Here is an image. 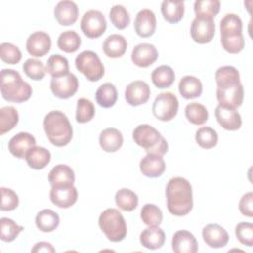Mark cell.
Returning a JSON list of instances; mask_svg holds the SVG:
<instances>
[{
    "label": "cell",
    "instance_id": "e575fe53",
    "mask_svg": "<svg viewBox=\"0 0 253 253\" xmlns=\"http://www.w3.org/2000/svg\"><path fill=\"white\" fill-rule=\"evenodd\" d=\"M81 44V39L75 31H64L57 39V46L66 53L75 52Z\"/></svg>",
    "mask_w": 253,
    "mask_h": 253
},
{
    "label": "cell",
    "instance_id": "7402d4cb",
    "mask_svg": "<svg viewBox=\"0 0 253 253\" xmlns=\"http://www.w3.org/2000/svg\"><path fill=\"white\" fill-rule=\"evenodd\" d=\"M165 162L162 156L146 154L139 162L140 172L149 178L160 177L165 171Z\"/></svg>",
    "mask_w": 253,
    "mask_h": 253
},
{
    "label": "cell",
    "instance_id": "9a60e30c",
    "mask_svg": "<svg viewBox=\"0 0 253 253\" xmlns=\"http://www.w3.org/2000/svg\"><path fill=\"white\" fill-rule=\"evenodd\" d=\"M202 236L206 244L211 248L224 247L229 240L226 230L217 223L207 224L202 230Z\"/></svg>",
    "mask_w": 253,
    "mask_h": 253
},
{
    "label": "cell",
    "instance_id": "d590c367",
    "mask_svg": "<svg viewBox=\"0 0 253 253\" xmlns=\"http://www.w3.org/2000/svg\"><path fill=\"white\" fill-rule=\"evenodd\" d=\"M46 72L52 78H58L69 73V64L66 57L60 54H53L47 59Z\"/></svg>",
    "mask_w": 253,
    "mask_h": 253
},
{
    "label": "cell",
    "instance_id": "30bf717a",
    "mask_svg": "<svg viewBox=\"0 0 253 253\" xmlns=\"http://www.w3.org/2000/svg\"><path fill=\"white\" fill-rule=\"evenodd\" d=\"M243 97L244 90L240 82L216 88V99L219 105L223 107L236 109L241 106Z\"/></svg>",
    "mask_w": 253,
    "mask_h": 253
},
{
    "label": "cell",
    "instance_id": "ffe728a7",
    "mask_svg": "<svg viewBox=\"0 0 253 253\" xmlns=\"http://www.w3.org/2000/svg\"><path fill=\"white\" fill-rule=\"evenodd\" d=\"M217 123L226 130H237L242 125L241 116L236 109H230L218 105L214 111Z\"/></svg>",
    "mask_w": 253,
    "mask_h": 253
},
{
    "label": "cell",
    "instance_id": "f6af8a7d",
    "mask_svg": "<svg viewBox=\"0 0 253 253\" xmlns=\"http://www.w3.org/2000/svg\"><path fill=\"white\" fill-rule=\"evenodd\" d=\"M109 18L112 22V24L119 30L126 29L129 22L130 17L126 9L123 5H114L110 12H109Z\"/></svg>",
    "mask_w": 253,
    "mask_h": 253
},
{
    "label": "cell",
    "instance_id": "8992f818",
    "mask_svg": "<svg viewBox=\"0 0 253 253\" xmlns=\"http://www.w3.org/2000/svg\"><path fill=\"white\" fill-rule=\"evenodd\" d=\"M75 66L79 72L92 82L99 81L105 73L100 57L92 50H84L75 58Z\"/></svg>",
    "mask_w": 253,
    "mask_h": 253
},
{
    "label": "cell",
    "instance_id": "7dc6e473",
    "mask_svg": "<svg viewBox=\"0 0 253 253\" xmlns=\"http://www.w3.org/2000/svg\"><path fill=\"white\" fill-rule=\"evenodd\" d=\"M0 57L7 64H17L22 58V52L15 44L3 42L0 45Z\"/></svg>",
    "mask_w": 253,
    "mask_h": 253
},
{
    "label": "cell",
    "instance_id": "5b68a950",
    "mask_svg": "<svg viewBox=\"0 0 253 253\" xmlns=\"http://www.w3.org/2000/svg\"><path fill=\"white\" fill-rule=\"evenodd\" d=\"M98 222L103 233L112 242H120L126 236V222L117 209L105 210L100 214Z\"/></svg>",
    "mask_w": 253,
    "mask_h": 253
},
{
    "label": "cell",
    "instance_id": "7a4b0ae2",
    "mask_svg": "<svg viewBox=\"0 0 253 253\" xmlns=\"http://www.w3.org/2000/svg\"><path fill=\"white\" fill-rule=\"evenodd\" d=\"M43 128L49 142L55 146H65L72 139V126L66 115L60 111H51L44 117Z\"/></svg>",
    "mask_w": 253,
    "mask_h": 253
},
{
    "label": "cell",
    "instance_id": "d6a6232c",
    "mask_svg": "<svg viewBox=\"0 0 253 253\" xmlns=\"http://www.w3.org/2000/svg\"><path fill=\"white\" fill-rule=\"evenodd\" d=\"M118 99V92L114 84L107 82L102 84L96 91V101L103 108L113 107Z\"/></svg>",
    "mask_w": 253,
    "mask_h": 253
},
{
    "label": "cell",
    "instance_id": "44dd1931",
    "mask_svg": "<svg viewBox=\"0 0 253 253\" xmlns=\"http://www.w3.org/2000/svg\"><path fill=\"white\" fill-rule=\"evenodd\" d=\"M172 249L175 253H196L198 241L190 231L178 230L172 237Z\"/></svg>",
    "mask_w": 253,
    "mask_h": 253
},
{
    "label": "cell",
    "instance_id": "1f68e13d",
    "mask_svg": "<svg viewBox=\"0 0 253 253\" xmlns=\"http://www.w3.org/2000/svg\"><path fill=\"white\" fill-rule=\"evenodd\" d=\"M151 81L159 89L169 88L175 81V72L169 65H160L152 71Z\"/></svg>",
    "mask_w": 253,
    "mask_h": 253
},
{
    "label": "cell",
    "instance_id": "f5cc1de1",
    "mask_svg": "<svg viewBox=\"0 0 253 253\" xmlns=\"http://www.w3.org/2000/svg\"><path fill=\"white\" fill-rule=\"evenodd\" d=\"M32 252H44V253H53L55 252V249L53 248V246L49 243V242H45V241H40V242H37L34 247L32 248L31 250Z\"/></svg>",
    "mask_w": 253,
    "mask_h": 253
},
{
    "label": "cell",
    "instance_id": "836d02e7",
    "mask_svg": "<svg viewBox=\"0 0 253 253\" xmlns=\"http://www.w3.org/2000/svg\"><path fill=\"white\" fill-rule=\"evenodd\" d=\"M116 205L125 211H132L136 209L138 205V197L137 195L127 189V188H122L120 189L115 196Z\"/></svg>",
    "mask_w": 253,
    "mask_h": 253
},
{
    "label": "cell",
    "instance_id": "7bdbcfd3",
    "mask_svg": "<svg viewBox=\"0 0 253 253\" xmlns=\"http://www.w3.org/2000/svg\"><path fill=\"white\" fill-rule=\"evenodd\" d=\"M140 218L148 226H158L162 222L161 210L154 204H145L140 211Z\"/></svg>",
    "mask_w": 253,
    "mask_h": 253
},
{
    "label": "cell",
    "instance_id": "cb8c5ba5",
    "mask_svg": "<svg viewBox=\"0 0 253 253\" xmlns=\"http://www.w3.org/2000/svg\"><path fill=\"white\" fill-rule=\"evenodd\" d=\"M123 142L122 132L115 127L105 128L99 136L100 146L106 152H116L122 147Z\"/></svg>",
    "mask_w": 253,
    "mask_h": 253
},
{
    "label": "cell",
    "instance_id": "74e56055",
    "mask_svg": "<svg viewBox=\"0 0 253 253\" xmlns=\"http://www.w3.org/2000/svg\"><path fill=\"white\" fill-rule=\"evenodd\" d=\"M185 116L193 125H203L208 121L209 113L207 108L197 102L190 103L185 108Z\"/></svg>",
    "mask_w": 253,
    "mask_h": 253
},
{
    "label": "cell",
    "instance_id": "5bb4252c",
    "mask_svg": "<svg viewBox=\"0 0 253 253\" xmlns=\"http://www.w3.org/2000/svg\"><path fill=\"white\" fill-rule=\"evenodd\" d=\"M150 97L149 85L142 80L130 82L125 90V98L127 104L136 107L145 104Z\"/></svg>",
    "mask_w": 253,
    "mask_h": 253
},
{
    "label": "cell",
    "instance_id": "816d5d0a",
    "mask_svg": "<svg viewBox=\"0 0 253 253\" xmlns=\"http://www.w3.org/2000/svg\"><path fill=\"white\" fill-rule=\"evenodd\" d=\"M238 208L240 212L243 215L248 217L253 216V193L252 192H248L241 197Z\"/></svg>",
    "mask_w": 253,
    "mask_h": 253
},
{
    "label": "cell",
    "instance_id": "9c48e42d",
    "mask_svg": "<svg viewBox=\"0 0 253 253\" xmlns=\"http://www.w3.org/2000/svg\"><path fill=\"white\" fill-rule=\"evenodd\" d=\"M215 32V24L212 18L196 16V18L192 21L191 24V37L194 42L205 44L210 42L213 37Z\"/></svg>",
    "mask_w": 253,
    "mask_h": 253
},
{
    "label": "cell",
    "instance_id": "ab89813d",
    "mask_svg": "<svg viewBox=\"0 0 253 253\" xmlns=\"http://www.w3.org/2000/svg\"><path fill=\"white\" fill-rule=\"evenodd\" d=\"M23 230L24 227L11 218L2 217L0 219V238L4 242H12Z\"/></svg>",
    "mask_w": 253,
    "mask_h": 253
},
{
    "label": "cell",
    "instance_id": "603a6c76",
    "mask_svg": "<svg viewBox=\"0 0 253 253\" xmlns=\"http://www.w3.org/2000/svg\"><path fill=\"white\" fill-rule=\"evenodd\" d=\"M127 47V42L124 36L112 34L107 37L103 42L104 53L111 58H118L125 54Z\"/></svg>",
    "mask_w": 253,
    "mask_h": 253
},
{
    "label": "cell",
    "instance_id": "83f0119b",
    "mask_svg": "<svg viewBox=\"0 0 253 253\" xmlns=\"http://www.w3.org/2000/svg\"><path fill=\"white\" fill-rule=\"evenodd\" d=\"M50 158L49 150L42 146L32 147L25 157L28 165L36 170L43 169L50 162Z\"/></svg>",
    "mask_w": 253,
    "mask_h": 253
},
{
    "label": "cell",
    "instance_id": "6da1fadb",
    "mask_svg": "<svg viewBox=\"0 0 253 253\" xmlns=\"http://www.w3.org/2000/svg\"><path fill=\"white\" fill-rule=\"evenodd\" d=\"M167 210L177 216L188 214L193 209V190L190 182L183 177H174L166 186Z\"/></svg>",
    "mask_w": 253,
    "mask_h": 253
},
{
    "label": "cell",
    "instance_id": "60d3db41",
    "mask_svg": "<svg viewBox=\"0 0 253 253\" xmlns=\"http://www.w3.org/2000/svg\"><path fill=\"white\" fill-rule=\"evenodd\" d=\"M195 139L197 143L205 149H211L217 144V132L211 126H202L196 131Z\"/></svg>",
    "mask_w": 253,
    "mask_h": 253
},
{
    "label": "cell",
    "instance_id": "f35d334b",
    "mask_svg": "<svg viewBox=\"0 0 253 253\" xmlns=\"http://www.w3.org/2000/svg\"><path fill=\"white\" fill-rule=\"evenodd\" d=\"M215 82L217 87L236 84L240 82V75L234 66L224 65L215 71Z\"/></svg>",
    "mask_w": 253,
    "mask_h": 253
},
{
    "label": "cell",
    "instance_id": "7c38bea8",
    "mask_svg": "<svg viewBox=\"0 0 253 253\" xmlns=\"http://www.w3.org/2000/svg\"><path fill=\"white\" fill-rule=\"evenodd\" d=\"M78 193L73 185L51 186L49 199L53 205L60 209H67L77 201Z\"/></svg>",
    "mask_w": 253,
    "mask_h": 253
},
{
    "label": "cell",
    "instance_id": "2e32d148",
    "mask_svg": "<svg viewBox=\"0 0 253 253\" xmlns=\"http://www.w3.org/2000/svg\"><path fill=\"white\" fill-rule=\"evenodd\" d=\"M34 146H36L35 137L25 131L17 133L8 142V149L11 154L20 159L25 158L28 151Z\"/></svg>",
    "mask_w": 253,
    "mask_h": 253
},
{
    "label": "cell",
    "instance_id": "4fadbf2b",
    "mask_svg": "<svg viewBox=\"0 0 253 253\" xmlns=\"http://www.w3.org/2000/svg\"><path fill=\"white\" fill-rule=\"evenodd\" d=\"M51 47L50 36L42 31H38L29 36L26 42L27 51L35 57H42L47 54Z\"/></svg>",
    "mask_w": 253,
    "mask_h": 253
},
{
    "label": "cell",
    "instance_id": "d6986e66",
    "mask_svg": "<svg viewBox=\"0 0 253 253\" xmlns=\"http://www.w3.org/2000/svg\"><path fill=\"white\" fill-rule=\"evenodd\" d=\"M156 29L155 14L149 9L140 10L134 20L135 33L141 38H148L152 36Z\"/></svg>",
    "mask_w": 253,
    "mask_h": 253
},
{
    "label": "cell",
    "instance_id": "f1b7e54d",
    "mask_svg": "<svg viewBox=\"0 0 253 253\" xmlns=\"http://www.w3.org/2000/svg\"><path fill=\"white\" fill-rule=\"evenodd\" d=\"M178 88L181 96L185 99L198 98L203 92V85L201 80L192 75H186L182 77Z\"/></svg>",
    "mask_w": 253,
    "mask_h": 253
},
{
    "label": "cell",
    "instance_id": "b9f144b4",
    "mask_svg": "<svg viewBox=\"0 0 253 253\" xmlns=\"http://www.w3.org/2000/svg\"><path fill=\"white\" fill-rule=\"evenodd\" d=\"M220 8V2L218 0H197L194 3V12L196 16L214 18Z\"/></svg>",
    "mask_w": 253,
    "mask_h": 253
},
{
    "label": "cell",
    "instance_id": "681fc988",
    "mask_svg": "<svg viewBox=\"0 0 253 253\" xmlns=\"http://www.w3.org/2000/svg\"><path fill=\"white\" fill-rule=\"evenodd\" d=\"M242 32V21L236 14H226L220 20V34Z\"/></svg>",
    "mask_w": 253,
    "mask_h": 253
},
{
    "label": "cell",
    "instance_id": "ba28073f",
    "mask_svg": "<svg viewBox=\"0 0 253 253\" xmlns=\"http://www.w3.org/2000/svg\"><path fill=\"white\" fill-rule=\"evenodd\" d=\"M80 28L86 37L96 39L105 33L107 29V21L102 12L98 10H89L82 16Z\"/></svg>",
    "mask_w": 253,
    "mask_h": 253
},
{
    "label": "cell",
    "instance_id": "52a82bcc",
    "mask_svg": "<svg viewBox=\"0 0 253 253\" xmlns=\"http://www.w3.org/2000/svg\"><path fill=\"white\" fill-rule=\"evenodd\" d=\"M179 101L175 94L163 92L157 95L152 105L153 116L162 122H168L174 119L178 113Z\"/></svg>",
    "mask_w": 253,
    "mask_h": 253
},
{
    "label": "cell",
    "instance_id": "ac0fdd59",
    "mask_svg": "<svg viewBox=\"0 0 253 253\" xmlns=\"http://www.w3.org/2000/svg\"><path fill=\"white\" fill-rule=\"evenodd\" d=\"M54 18L61 26L73 25L79 15L78 7L75 2L70 0L59 1L54 8Z\"/></svg>",
    "mask_w": 253,
    "mask_h": 253
},
{
    "label": "cell",
    "instance_id": "484cf974",
    "mask_svg": "<svg viewBox=\"0 0 253 253\" xmlns=\"http://www.w3.org/2000/svg\"><path fill=\"white\" fill-rule=\"evenodd\" d=\"M74 181V171L66 164H57L48 173V182L50 186L73 185Z\"/></svg>",
    "mask_w": 253,
    "mask_h": 253
},
{
    "label": "cell",
    "instance_id": "c3c4849f",
    "mask_svg": "<svg viewBox=\"0 0 253 253\" xmlns=\"http://www.w3.org/2000/svg\"><path fill=\"white\" fill-rule=\"evenodd\" d=\"M235 235L243 245H253V224L251 222H239L235 226Z\"/></svg>",
    "mask_w": 253,
    "mask_h": 253
},
{
    "label": "cell",
    "instance_id": "4316f807",
    "mask_svg": "<svg viewBox=\"0 0 253 253\" xmlns=\"http://www.w3.org/2000/svg\"><path fill=\"white\" fill-rule=\"evenodd\" d=\"M185 6L182 0H164L161 3V13L163 18L171 24L178 23L184 16Z\"/></svg>",
    "mask_w": 253,
    "mask_h": 253
},
{
    "label": "cell",
    "instance_id": "8d00e7d4",
    "mask_svg": "<svg viewBox=\"0 0 253 253\" xmlns=\"http://www.w3.org/2000/svg\"><path fill=\"white\" fill-rule=\"evenodd\" d=\"M19 122L17 110L12 106H5L0 109V134L13 129Z\"/></svg>",
    "mask_w": 253,
    "mask_h": 253
},
{
    "label": "cell",
    "instance_id": "e0dca14e",
    "mask_svg": "<svg viewBox=\"0 0 253 253\" xmlns=\"http://www.w3.org/2000/svg\"><path fill=\"white\" fill-rule=\"evenodd\" d=\"M158 58L156 47L147 42H142L135 45L131 52V60L138 67H148L153 64Z\"/></svg>",
    "mask_w": 253,
    "mask_h": 253
},
{
    "label": "cell",
    "instance_id": "277c9868",
    "mask_svg": "<svg viewBox=\"0 0 253 253\" xmlns=\"http://www.w3.org/2000/svg\"><path fill=\"white\" fill-rule=\"evenodd\" d=\"M134 142L142 147L147 154L163 156L168 150V143L160 132L150 125H139L132 131Z\"/></svg>",
    "mask_w": 253,
    "mask_h": 253
},
{
    "label": "cell",
    "instance_id": "4dcf8cb0",
    "mask_svg": "<svg viewBox=\"0 0 253 253\" xmlns=\"http://www.w3.org/2000/svg\"><path fill=\"white\" fill-rule=\"evenodd\" d=\"M220 42L223 49L231 54H236L244 48V38L242 32H230L220 34Z\"/></svg>",
    "mask_w": 253,
    "mask_h": 253
},
{
    "label": "cell",
    "instance_id": "ee69618b",
    "mask_svg": "<svg viewBox=\"0 0 253 253\" xmlns=\"http://www.w3.org/2000/svg\"><path fill=\"white\" fill-rule=\"evenodd\" d=\"M95 111H96L95 106L90 100L86 98L78 99L77 107H76V115H75L76 122L80 124H85L90 122L95 116Z\"/></svg>",
    "mask_w": 253,
    "mask_h": 253
},
{
    "label": "cell",
    "instance_id": "bcb514c9",
    "mask_svg": "<svg viewBox=\"0 0 253 253\" xmlns=\"http://www.w3.org/2000/svg\"><path fill=\"white\" fill-rule=\"evenodd\" d=\"M25 74L33 80H42L46 73V67L43 63L36 58H29L23 64Z\"/></svg>",
    "mask_w": 253,
    "mask_h": 253
},
{
    "label": "cell",
    "instance_id": "d4e9b609",
    "mask_svg": "<svg viewBox=\"0 0 253 253\" xmlns=\"http://www.w3.org/2000/svg\"><path fill=\"white\" fill-rule=\"evenodd\" d=\"M141 245L150 250H156L163 246L165 242V233L158 226H149L142 230L139 236Z\"/></svg>",
    "mask_w": 253,
    "mask_h": 253
},
{
    "label": "cell",
    "instance_id": "f907efd6",
    "mask_svg": "<svg viewBox=\"0 0 253 253\" xmlns=\"http://www.w3.org/2000/svg\"><path fill=\"white\" fill-rule=\"evenodd\" d=\"M1 205L0 210L1 211H13L15 210L19 205V198L18 195L9 188L1 187Z\"/></svg>",
    "mask_w": 253,
    "mask_h": 253
},
{
    "label": "cell",
    "instance_id": "8fae6325",
    "mask_svg": "<svg viewBox=\"0 0 253 253\" xmlns=\"http://www.w3.org/2000/svg\"><path fill=\"white\" fill-rule=\"evenodd\" d=\"M78 85V79L73 73H68L58 78H51L50 80V90L59 99L72 97L77 92Z\"/></svg>",
    "mask_w": 253,
    "mask_h": 253
},
{
    "label": "cell",
    "instance_id": "3957f363",
    "mask_svg": "<svg viewBox=\"0 0 253 253\" xmlns=\"http://www.w3.org/2000/svg\"><path fill=\"white\" fill-rule=\"evenodd\" d=\"M32 93L31 85L22 79L18 71L10 68L1 70V94L6 101L23 103L30 99Z\"/></svg>",
    "mask_w": 253,
    "mask_h": 253
},
{
    "label": "cell",
    "instance_id": "f546056e",
    "mask_svg": "<svg viewBox=\"0 0 253 253\" xmlns=\"http://www.w3.org/2000/svg\"><path fill=\"white\" fill-rule=\"evenodd\" d=\"M59 215L49 209L39 211L36 215V225L42 232H51L59 225Z\"/></svg>",
    "mask_w": 253,
    "mask_h": 253
}]
</instances>
